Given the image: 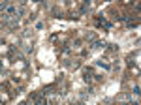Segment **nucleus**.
Returning <instances> with one entry per match:
<instances>
[{
	"label": "nucleus",
	"instance_id": "f257e3e1",
	"mask_svg": "<svg viewBox=\"0 0 141 105\" xmlns=\"http://www.w3.org/2000/svg\"><path fill=\"white\" fill-rule=\"evenodd\" d=\"M83 81H85V83H90V81H92L90 70H85V71H83Z\"/></svg>",
	"mask_w": 141,
	"mask_h": 105
},
{
	"label": "nucleus",
	"instance_id": "7ed1b4c3",
	"mask_svg": "<svg viewBox=\"0 0 141 105\" xmlns=\"http://www.w3.org/2000/svg\"><path fill=\"white\" fill-rule=\"evenodd\" d=\"M139 86H137V84H135V86H134V96H135V98H137V96H139Z\"/></svg>",
	"mask_w": 141,
	"mask_h": 105
},
{
	"label": "nucleus",
	"instance_id": "f03ea898",
	"mask_svg": "<svg viewBox=\"0 0 141 105\" xmlns=\"http://www.w3.org/2000/svg\"><path fill=\"white\" fill-rule=\"evenodd\" d=\"M96 64H98L100 68H106V70H109V64H107V62H102V60H98Z\"/></svg>",
	"mask_w": 141,
	"mask_h": 105
}]
</instances>
